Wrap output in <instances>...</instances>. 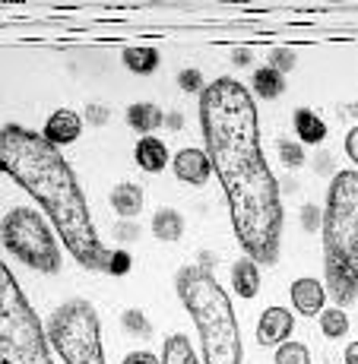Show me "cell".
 <instances>
[{"mask_svg":"<svg viewBox=\"0 0 358 364\" xmlns=\"http://www.w3.org/2000/svg\"><path fill=\"white\" fill-rule=\"evenodd\" d=\"M206 156L222 181L235 237L254 263H276L283 250V187L260 149V124L251 92L219 76L200 92Z\"/></svg>","mask_w":358,"mask_h":364,"instance_id":"6da1fadb","label":"cell"},{"mask_svg":"<svg viewBox=\"0 0 358 364\" xmlns=\"http://www.w3.org/2000/svg\"><path fill=\"white\" fill-rule=\"evenodd\" d=\"M0 168L13 174L23 184V191L32 193L45 206L60 241L67 244V250L83 269L108 272L111 254L102 244V237L95 235L86 193H83L73 168L58 152V146L48 143L45 133L26 130L19 124H4V130H0Z\"/></svg>","mask_w":358,"mask_h":364,"instance_id":"7a4b0ae2","label":"cell"},{"mask_svg":"<svg viewBox=\"0 0 358 364\" xmlns=\"http://www.w3.org/2000/svg\"><path fill=\"white\" fill-rule=\"evenodd\" d=\"M327 295L339 307L358 301V171H336L324 209Z\"/></svg>","mask_w":358,"mask_h":364,"instance_id":"3957f363","label":"cell"},{"mask_svg":"<svg viewBox=\"0 0 358 364\" xmlns=\"http://www.w3.org/2000/svg\"><path fill=\"white\" fill-rule=\"evenodd\" d=\"M174 289L203 339V364H241V330L209 266H181Z\"/></svg>","mask_w":358,"mask_h":364,"instance_id":"277c9868","label":"cell"},{"mask_svg":"<svg viewBox=\"0 0 358 364\" xmlns=\"http://www.w3.org/2000/svg\"><path fill=\"white\" fill-rule=\"evenodd\" d=\"M51 339L41 326L38 314L26 301L16 276L10 269H0V364H54Z\"/></svg>","mask_w":358,"mask_h":364,"instance_id":"5b68a950","label":"cell"},{"mask_svg":"<svg viewBox=\"0 0 358 364\" xmlns=\"http://www.w3.org/2000/svg\"><path fill=\"white\" fill-rule=\"evenodd\" d=\"M48 339L64 364H105L98 314L89 301L73 298L60 304L48 320Z\"/></svg>","mask_w":358,"mask_h":364,"instance_id":"8992f818","label":"cell"},{"mask_svg":"<svg viewBox=\"0 0 358 364\" xmlns=\"http://www.w3.org/2000/svg\"><path fill=\"white\" fill-rule=\"evenodd\" d=\"M4 247L10 250L16 260H23L29 269L54 276L60 272V247L58 237L48 228V222L41 219V213H35L29 206H13L4 215Z\"/></svg>","mask_w":358,"mask_h":364,"instance_id":"52a82bcc","label":"cell"},{"mask_svg":"<svg viewBox=\"0 0 358 364\" xmlns=\"http://www.w3.org/2000/svg\"><path fill=\"white\" fill-rule=\"evenodd\" d=\"M172 168H174V178L191 184V187H203L209 181V174L216 171L213 159H209L203 149H194V146L191 149H181L178 156L172 159Z\"/></svg>","mask_w":358,"mask_h":364,"instance_id":"ba28073f","label":"cell"},{"mask_svg":"<svg viewBox=\"0 0 358 364\" xmlns=\"http://www.w3.org/2000/svg\"><path fill=\"white\" fill-rule=\"evenodd\" d=\"M295 330V314L285 307H266L260 314V323H257V342L260 346H283Z\"/></svg>","mask_w":358,"mask_h":364,"instance_id":"9c48e42d","label":"cell"},{"mask_svg":"<svg viewBox=\"0 0 358 364\" xmlns=\"http://www.w3.org/2000/svg\"><path fill=\"white\" fill-rule=\"evenodd\" d=\"M292 304L298 314H305V317H314V314H324V304H327V285H320L317 279H295L292 289Z\"/></svg>","mask_w":358,"mask_h":364,"instance_id":"30bf717a","label":"cell"},{"mask_svg":"<svg viewBox=\"0 0 358 364\" xmlns=\"http://www.w3.org/2000/svg\"><path fill=\"white\" fill-rule=\"evenodd\" d=\"M80 130H83V117L76 114V111H70V108L54 111V114L45 121V139H48L51 146H67V143H73V139L80 136Z\"/></svg>","mask_w":358,"mask_h":364,"instance_id":"8fae6325","label":"cell"},{"mask_svg":"<svg viewBox=\"0 0 358 364\" xmlns=\"http://www.w3.org/2000/svg\"><path fill=\"white\" fill-rule=\"evenodd\" d=\"M133 159H137V165L143 168L146 174H159V171H165V168L172 165L165 143L159 136H143L139 139L137 149H133Z\"/></svg>","mask_w":358,"mask_h":364,"instance_id":"7c38bea8","label":"cell"},{"mask_svg":"<svg viewBox=\"0 0 358 364\" xmlns=\"http://www.w3.org/2000/svg\"><path fill=\"white\" fill-rule=\"evenodd\" d=\"M111 206H115V213L121 215V219H137L139 213H143V187L139 184H117L111 187Z\"/></svg>","mask_w":358,"mask_h":364,"instance_id":"4fadbf2b","label":"cell"},{"mask_svg":"<svg viewBox=\"0 0 358 364\" xmlns=\"http://www.w3.org/2000/svg\"><path fill=\"white\" fill-rule=\"evenodd\" d=\"M124 117H127L130 127L137 133H143V136H149L152 130H159L165 124L162 108H159V105H152V102H133Z\"/></svg>","mask_w":358,"mask_h":364,"instance_id":"5bb4252c","label":"cell"},{"mask_svg":"<svg viewBox=\"0 0 358 364\" xmlns=\"http://www.w3.org/2000/svg\"><path fill=\"white\" fill-rule=\"evenodd\" d=\"M292 124H295V133H298L301 143H311V146L324 143V136H327V124H324V117L314 114L311 108H295Z\"/></svg>","mask_w":358,"mask_h":364,"instance_id":"9a60e30c","label":"cell"},{"mask_svg":"<svg viewBox=\"0 0 358 364\" xmlns=\"http://www.w3.org/2000/svg\"><path fill=\"white\" fill-rule=\"evenodd\" d=\"M231 285H235V295L241 298H254L260 291V269H257V263L251 257H244V260L231 266Z\"/></svg>","mask_w":358,"mask_h":364,"instance_id":"2e32d148","label":"cell"},{"mask_svg":"<svg viewBox=\"0 0 358 364\" xmlns=\"http://www.w3.org/2000/svg\"><path fill=\"white\" fill-rule=\"evenodd\" d=\"M152 235L168 244L178 241L184 235V215L178 209H156V215H152Z\"/></svg>","mask_w":358,"mask_h":364,"instance_id":"e0dca14e","label":"cell"},{"mask_svg":"<svg viewBox=\"0 0 358 364\" xmlns=\"http://www.w3.org/2000/svg\"><path fill=\"white\" fill-rule=\"evenodd\" d=\"M124 67L130 70V73H137V76H149V73H156L159 70V51L156 48H146V45H139V48H127L124 51Z\"/></svg>","mask_w":358,"mask_h":364,"instance_id":"ac0fdd59","label":"cell"},{"mask_svg":"<svg viewBox=\"0 0 358 364\" xmlns=\"http://www.w3.org/2000/svg\"><path fill=\"white\" fill-rule=\"evenodd\" d=\"M251 86H254V92L260 95V99L273 102V99H279V95L285 92V76L279 73V70H273V67H260V70H254Z\"/></svg>","mask_w":358,"mask_h":364,"instance_id":"d6986e66","label":"cell"},{"mask_svg":"<svg viewBox=\"0 0 358 364\" xmlns=\"http://www.w3.org/2000/svg\"><path fill=\"white\" fill-rule=\"evenodd\" d=\"M162 364H200L187 336H168L162 348Z\"/></svg>","mask_w":358,"mask_h":364,"instance_id":"ffe728a7","label":"cell"},{"mask_svg":"<svg viewBox=\"0 0 358 364\" xmlns=\"http://www.w3.org/2000/svg\"><path fill=\"white\" fill-rule=\"evenodd\" d=\"M320 330H324L327 339H342V336L349 333V314L336 304L324 307V314H320Z\"/></svg>","mask_w":358,"mask_h":364,"instance_id":"44dd1931","label":"cell"},{"mask_svg":"<svg viewBox=\"0 0 358 364\" xmlns=\"http://www.w3.org/2000/svg\"><path fill=\"white\" fill-rule=\"evenodd\" d=\"M121 326H124V333L137 336V339H149L152 336V323L146 320L143 311H137V307H130V311L121 314Z\"/></svg>","mask_w":358,"mask_h":364,"instance_id":"7402d4cb","label":"cell"},{"mask_svg":"<svg viewBox=\"0 0 358 364\" xmlns=\"http://www.w3.org/2000/svg\"><path fill=\"white\" fill-rule=\"evenodd\" d=\"M276 364H311V352L305 342H283L276 348Z\"/></svg>","mask_w":358,"mask_h":364,"instance_id":"603a6c76","label":"cell"},{"mask_svg":"<svg viewBox=\"0 0 358 364\" xmlns=\"http://www.w3.org/2000/svg\"><path fill=\"white\" fill-rule=\"evenodd\" d=\"M276 149H279V159H283V165L292 168V171L305 165V146H301V143H292V139H279Z\"/></svg>","mask_w":358,"mask_h":364,"instance_id":"cb8c5ba5","label":"cell"},{"mask_svg":"<svg viewBox=\"0 0 358 364\" xmlns=\"http://www.w3.org/2000/svg\"><path fill=\"white\" fill-rule=\"evenodd\" d=\"M298 219H301V228H305V232H317V228H324V209H317L314 203H305Z\"/></svg>","mask_w":358,"mask_h":364,"instance_id":"d4e9b609","label":"cell"},{"mask_svg":"<svg viewBox=\"0 0 358 364\" xmlns=\"http://www.w3.org/2000/svg\"><path fill=\"white\" fill-rule=\"evenodd\" d=\"M295 64H298V60H295L292 48H273L270 51V67L279 70V73H292Z\"/></svg>","mask_w":358,"mask_h":364,"instance_id":"484cf974","label":"cell"},{"mask_svg":"<svg viewBox=\"0 0 358 364\" xmlns=\"http://www.w3.org/2000/svg\"><path fill=\"white\" fill-rule=\"evenodd\" d=\"M178 86L184 89V92H203V89H206V80H203V73L196 67H187L178 73Z\"/></svg>","mask_w":358,"mask_h":364,"instance_id":"4316f807","label":"cell"},{"mask_svg":"<svg viewBox=\"0 0 358 364\" xmlns=\"http://www.w3.org/2000/svg\"><path fill=\"white\" fill-rule=\"evenodd\" d=\"M111 235H115V241H121V244L137 241V237H139V225H137V219H121L115 228H111Z\"/></svg>","mask_w":358,"mask_h":364,"instance_id":"83f0119b","label":"cell"},{"mask_svg":"<svg viewBox=\"0 0 358 364\" xmlns=\"http://www.w3.org/2000/svg\"><path fill=\"white\" fill-rule=\"evenodd\" d=\"M83 117H86L93 127H105V124L111 121V111H108V105H102V102H93V105H86V111H83Z\"/></svg>","mask_w":358,"mask_h":364,"instance_id":"f1b7e54d","label":"cell"},{"mask_svg":"<svg viewBox=\"0 0 358 364\" xmlns=\"http://www.w3.org/2000/svg\"><path fill=\"white\" fill-rule=\"evenodd\" d=\"M311 168L320 174V178H336V162H333V156H330L327 149H320L317 156L311 159Z\"/></svg>","mask_w":358,"mask_h":364,"instance_id":"f546056e","label":"cell"},{"mask_svg":"<svg viewBox=\"0 0 358 364\" xmlns=\"http://www.w3.org/2000/svg\"><path fill=\"white\" fill-rule=\"evenodd\" d=\"M130 269H133V257L127 250H115V254H111V263H108L111 276H127Z\"/></svg>","mask_w":358,"mask_h":364,"instance_id":"4dcf8cb0","label":"cell"},{"mask_svg":"<svg viewBox=\"0 0 358 364\" xmlns=\"http://www.w3.org/2000/svg\"><path fill=\"white\" fill-rule=\"evenodd\" d=\"M124 364H162V361H159V355L143 352V348H139V352H130L127 358H124Z\"/></svg>","mask_w":358,"mask_h":364,"instance_id":"1f68e13d","label":"cell"},{"mask_svg":"<svg viewBox=\"0 0 358 364\" xmlns=\"http://www.w3.org/2000/svg\"><path fill=\"white\" fill-rule=\"evenodd\" d=\"M251 60H254L251 48H231V64L235 67H251Z\"/></svg>","mask_w":358,"mask_h":364,"instance_id":"d6a6232c","label":"cell"},{"mask_svg":"<svg viewBox=\"0 0 358 364\" xmlns=\"http://www.w3.org/2000/svg\"><path fill=\"white\" fill-rule=\"evenodd\" d=\"M346 156L358 165V127H352L349 130V136H346Z\"/></svg>","mask_w":358,"mask_h":364,"instance_id":"836d02e7","label":"cell"},{"mask_svg":"<svg viewBox=\"0 0 358 364\" xmlns=\"http://www.w3.org/2000/svg\"><path fill=\"white\" fill-rule=\"evenodd\" d=\"M342 358H346V364H358V342H352V346L346 348V355H342Z\"/></svg>","mask_w":358,"mask_h":364,"instance_id":"e575fe53","label":"cell"},{"mask_svg":"<svg viewBox=\"0 0 358 364\" xmlns=\"http://www.w3.org/2000/svg\"><path fill=\"white\" fill-rule=\"evenodd\" d=\"M165 124H168L172 130H181V127H184V117H181V114H168Z\"/></svg>","mask_w":358,"mask_h":364,"instance_id":"d590c367","label":"cell"},{"mask_svg":"<svg viewBox=\"0 0 358 364\" xmlns=\"http://www.w3.org/2000/svg\"><path fill=\"white\" fill-rule=\"evenodd\" d=\"M279 187H283L285 193H298V191H301V187H298V181H295V178H285V181H283V184H279Z\"/></svg>","mask_w":358,"mask_h":364,"instance_id":"8d00e7d4","label":"cell"}]
</instances>
